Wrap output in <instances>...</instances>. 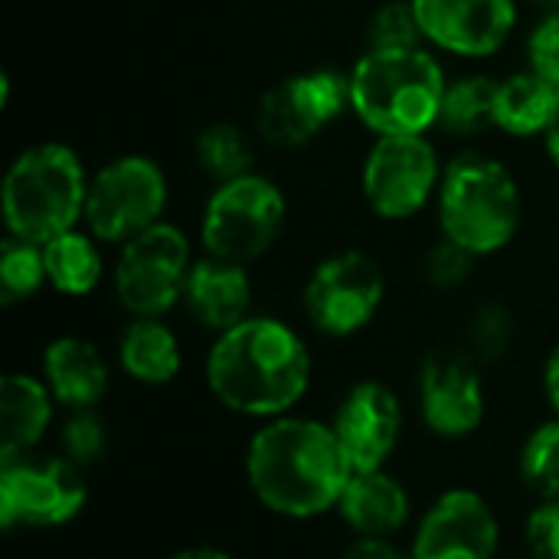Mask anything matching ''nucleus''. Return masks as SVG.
<instances>
[{
  "label": "nucleus",
  "instance_id": "aec40b11",
  "mask_svg": "<svg viewBox=\"0 0 559 559\" xmlns=\"http://www.w3.org/2000/svg\"><path fill=\"white\" fill-rule=\"evenodd\" d=\"M52 403L46 380L26 377V373H7L0 383V462H13L29 455L49 423H52Z\"/></svg>",
  "mask_w": 559,
  "mask_h": 559
},
{
  "label": "nucleus",
  "instance_id": "f704fd0d",
  "mask_svg": "<svg viewBox=\"0 0 559 559\" xmlns=\"http://www.w3.org/2000/svg\"><path fill=\"white\" fill-rule=\"evenodd\" d=\"M544 390H547V400L559 416V347L550 354V360L544 367Z\"/></svg>",
  "mask_w": 559,
  "mask_h": 559
},
{
  "label": "nucleus",
  "instance_id": "6ab92c4d",
  "mask_svg": "<svg viewBox=\"0 0 559 559\" xmlns=\"http://www.w3.org/2000/svg\"><path fill=\"white\" fill-rule=\"evenodd\" d=\"M337 511L360 537H393L409 521L413 501L396 475L386 468H370L350 475Z\"/></svg>",
  "mask_w": 559,
  "mask_h": 559
},
{
  "label": "nucleus",
  "instance_id": "473e14b6",
  "mask_svg": "<svg viewBox=\"0 0 559 559\" xmlns=\"http://www.w3.org/2000/svg\"><path fill=\"white\" fill-rule=\"evenodd\" d=\"M527 550L534 559H559V498L527 518Z\"/></svg>",
  "mask_w": 559,
  "mask_h": 559
},
{
  "label": "nucleus",
  "instance_id": "c85d7f7f",
  "mask_svg": "<svg viewBox=\"0 0 559 559\" xmlns=\"http://www.w3.org/2000/svg\"><path fill=\"white\" fill-rule=\"evenodd\" d=\"M105 452H108V429H105V423L92 409L72 413L69 423L62 426V455L72 465L88 468V465L102 462Z\"/></svg>",
  "mask_w": 559,
  "mask_h": 559
},
{
  "label": "nucleus",
  "instance_id": "cd10ccee",
  "mask_svg": "<svg viewBox=\"0 0 559 559\" xmlns=\"http://www.w3.org/2000/svg\"><path fill=\"white\" fill-rule=\"evenodd\" d=\"M423 39L426 36H423V26H419V16H416L413 0L409 3L390 0L367 23V43H370V49H419Z\"/></svg>",
  "mask_w": 559,
  "mask_h": 559
},
{
  "label": "nucleus",
  "instance_id": "bb28decb",
  "mask_svg": "<svg viewBox=\"0 0 559 559\" xmlns=\"http://www.w3.org/2000/svg\"><path fill=\"white\" fill-rule=\"evenodd\" d=\"M521 478L544 501L559 498V416L537 426L521 449Z\"/></svg>",
  "mask_w": 559,
  "mask_h": 559
},
{
  "label": "nucleus",
  "instance_id": "c9c22d12",
  "mask_svg": "<svg viewBox=\"0 0 559 559\" xmlns=\"http://www.w3.org/2000/svg\"><path fill=\"white\" fill-rule=\"evenodd\" d=\"M544 141H547V151H550V157H554V164H557V170H559V92H557V108H554V118H550V128H547Z\"/></svg>",
  "mask_w": 559,
  "mask_h": 559
},
{
  "label": "nucleus",
  "instance_id": "c756f323",
  "mask_svg": "<svg viewBox=\"0 0 559 559\" xmlns=\"http://www.w3.org/2000/svg\"><path fill=\"white\" fill-rule=\"evenodd\" d=\"M514 321L501 305H485L468 321V347L475 360H501L511 350Z\"/></svg>",
  "mask_w": 559,
  "mask_h": 559
},
{
  "label": "nucleus",
  "instance_id": "72a5a7b5",
  "mask_svg": "<svg viewBox=\"0 0 559 559\" xmlns=\"http://www.w3.org/2000/svg\"><path fill=\"white\" fill-rule=\"evenodd\" d=\"M341 559H413V554L409 550H400L386 537H360L357 544L347 547V554Z\"/></svg>",
  "mask_w": 559,
  "mask_h": 559
},
{
  "label": "nucleus",
  "instance_id": "ddd939ff",
  "mask_svg": "<svg viewBox=\"0 0 559 559\" xmlns=\"http://www.w3.org/2000/svg\"><path fill=\"white\" fill-rule=\"evenodd\" d=\"M501 527L491 504L468 488L445 491L423 514L413 547V559H495Z\"/></svg>",
  "mask_w": 559,
  "mask_h": 559
},
{
  "label": "nucleus",
  "instance_id": "f3484780",
  "mask_svg": "<svg viewBox=\"0 0 559 559\" xmlns=\"http://www.w3.org/2000/svg\"><path fill=\"white\" fill-rule=\"evenodd\" d=\"M183 301L190 308V314L223 334L236 324H242L252 308V282H249V272L246 265L239 262H226V259H216V255H206L200 262L190 265V275H187V288H183Z\"/></svg>",
  "mask_w": 559,
  "mask_h": 559
},
{
  "label": "nucleus",
  "instance_id": "1a4fd4ad",
  "mask_svg": "<svg viewBox=\"0 0 559 559\" xmlns=\"http://www.w3.org/2000/svg\"><path fill=\"white\" fill-rule=\"evenodd\" d=\"M88 488L82 468L62 459L0 462V527H62L82 514Z\"/></svg>",
  "mask_w": 559,
  "mask_h": 559
},
{
  "label": "nucleus",
  "instance_id": "7ed1b4c3",
  "mask_svg": "<svg viewBox=\"0 0 559 559\" xmlns=\"http://www.w3.org/2000/svg\"><path fill=\"white\" fill-rule=\"evenodd\" d=\"M350 108L377 134H426L439 124L445 72L432 52L367 49L350 75Z\"/></svg>",
  "mask_w": 559,
  "mask_h": 559
},
{
  "label": "nucleus",
  "instance_id": "f8f14e48",
  "mask_svg": "<svg viewBox=\"0 0 559 559\" xmlns=\"http://www.w3.org/2000/svg\"><path fill=\"white\" fill-rule=\"evenodd\" d=\"M344 108H350V82L334 69L295 72L272 85L259 102V131L275 147H305Z\"/></svg>",
  "mask_w": 559,
  "mask_h": 559
},
{
  "label": "nucleus",
  "instance_id": "e433bc0d",
  "mask_svg": "<svg viewBox=\"0 0 559 559\" xmlns=\"http://www.w3.org/2000/svg\"><path fill=\"white\" fill-rule=\"evenodd\" d=\"M170 559H233L229 554L216 550V547H187L180 554H174Z\"/></svg>",
  "mask_w": 559,
  "mask_h": 559
},
{
  "label": "nucleus",
  "instance_id": "4be33fe9",
  "mask_svg": "<svg viewBox=\"0 0 559 559\" xmlns=\"http://www.w3.org/2000/svg\"><path fill=\"white\" fill-rule=\"evenodd\" d=\"M557 92L547 79L531 72H514L498 85V105H495V124L511 138H534L547 134Z\"/></svg>",
  "mask_w": 559,
  "mask_h": 559
},
{
  "label": "nucleus",
  "instance_id": "6e6552de",
  "mask_svg": "<svg viewBox=\"0 0 559 559\" xmlns=\"http://www.w3.org/2000/svg\"><path fill=\"white\" fill-rule=\"evenodd\" d=\"M190 242L174 223H154L121 246L115 265V295L134 318L167 314L187 288Z\"/></svg>",
  "mask_w": 559,
  "mask_h": 559
},
{
  "label": "nucleus",
  "instance_id": "20e7f679",
  "mask_svg": "<svg viewBox=\"0 0 559 559\" xmlns=\"http://www.w3.org/2000/svg\"><path fill=\"white\" fill-rule=\"evenodd\" d=\"M88 177L69 144L46 141L26 147L3 177L7 233L36 246L75 229L85 216Z\"/></svg>",
  "mask_w": 559,
  "mask_h": 559
},
{
  "label": "nucleus",
  "instance_id": "2eb2a0df",
  "mask_svg": "<svg viewBox=\"0 0 559 559\" xmlns=\"http://www.w3.org/2000/svg\"><path fill=\"white\" fill-rule=\"evenodd\" d=\"M423 36L455 56L485 59L498 52L514 23V0H413Z\"/></svg>",
  "mask_w": 559,
  "mask_h": 559
},
{
  "label": "nucleus",
  "instance_id": "9d476101",
  "mask_svg": "<svg viewBox=\"0 0 559 559\" xmlns=\"http://www.w3.org/2000/svg\"><path fill=\"white\" fill-rule=\"evenodd\" d=\"M386 295L383 269L360 249L324 259L305 285V314L328 337H350L364 331Z\"/></svg>",
  "mask_w": 559,
  "mask_h": 559
},
{
  "label": "nucleus",
  "instance_id": "9b49d317",
  "mask_svg": "<svg viewBox=\"0 0 559 559\" xmlns=\"http://www.w3.org/2000/svg\"><path fill=\"white\" fill-rule=\"evenodd\" d=\"M360 183L377 216L409 219L439 193V154L426 134H383L364 160Z\"/></svg>",
  "mask_w": 559,
  "mask_h": 559
},
{
  "label": "nucleus",
  "instance_id": "dca6fc26",
  "mask_svg": "<svg viewBox=\"0 0 559 559\" xmlns=\"http://www.w3.org/2000/svg\"><path fill=\"white\" fill-rule=\"evenodd\" d=\"M331 429L354 472L386 468L403 436L400 396L377 380H364L344 396Z\"/></svg>",
  "mask_w": 559,
  "mask_h": 559
},
{
  "label": "nucleus",
  "instance_id": "f257e3e1",
  "mask_svg": "<svg viewBox=\"0 0 559 559\" xmlns=\"http://www.w3.org/2000/svg\"><path fill=\"white\" fill-rule=\"evenodd\" d=\"M354 475L331 426L298 416L269 419L246 449V481L255 501L288 521L337 511Z\"/></svg>",
  "mask_w": 559,
  "mask_h": 559
},
{
  "label": "nucleus",
  "instance_id": "7c9ffc66",
  "mask_svg": "<svg viewBox=\"0 0 559 559\" xmlns=\"http://www.w3.org/2000/svg\"><path fill=\"white\" fill-rule=\"evenodd\" d=\"M475 259H478V255H472L468 249L455 246L452 239H442V242L426 255V278H429L436 288H442V292L459 288V285H465V278L472 275Z\"/></svg>",
  "mask_w": 559,
  "mask_h": 559
},
{
  "label": "nucleus",
  "instance_id": "5701e85b",
  "mask_svg": "<svg viewBox=\"0 0 559 559\" xmlns=\"http://www.w3.org/2000/svg\"><path fill=\"white\" fill-rule=\"evenodd\" d=\"M98 239L92 233L69 229L43 246L46 259V278L59 295L82 298L92 295L102 282V252L95 246Z\"/></svg>",
  "mask_w": 559,
  "mask_h": 559
},
{
  "label": "nucleus",
  "instance_id": "a211bd4d",
  "mask_svg": "<svg viewBox=\"0 0 559 559\" xmlns=\"http://www.w3.org/2000/svg\"><path fill=\"white\" fill-rule=\"evenodd\" d=\"M43 380L59 406L95 409L108 393V364L85 337H56L43 350Z\"/></svg>",
  "mask_w": 559,
  "mask_h": 559
},
{
  "label": "nucleus",
  "instance_id": "f03ea898",
  "mask_svg": "<svg viewBox=\"0 0 559 559\" xmlns=\"http://www.w3.org/2000/svg\"><path fill=\"white\" fill-rule=\"evenodd\" d=\"M311 383L308 344L278 318H246L223 331L206 357L210 393L236 416H288Z\"/></svg>",
  "mask_w": 559,
  "mask_h": 559
},
{
  "label": "nucleus",
  "instance_id": "0eeeda50",
  "mask_svg": "<svg viewBox=\"0 0 559 559\" xmlns=\"http://www.w3.org/2000/svg\"><path fill=\"white\" fill-rule=\"evenodd\" d=\"M167 206V177L144 154H124L88 180L85 226L98 242L124 246L138 233L160 223Z\"/></svg>",
  "mask_w": 559,
  "mask_h": 559
},
{
  "label": "nucleus",
  "instance_id": "b1692460",
  "mask_svg": "<svg viewBox=\"0 0 559 559\" xmlns=\"http://www.w3.org/2000/svg\"><path fill=\"white\" fill-rule=\"evenodd\" d=\"M498 85L491 75H462L445 85L439 124L449 134H481L488 124H495V105H498Z\"/></svg>",
  "mask_w": 559,
  "mask_h": 559
},
{
  "label": "nucleus",
  "instance_id": "2f4dec72",
  "mask_svg": "<svg viewBox=\"0 0 559 559\" xmlns=\"http://www.w3.org/2000/svg\"><path fill=\"white\" fill-rule=\"evenodd\" d=\"M527 56H531V69L559 88V10L534 26L527 39Z\"/></svg>",
  "mask_w": 559,
  "mask_h": 559
},
{
  "label": "nucleus",
  "instance_id": "4468645a",
  "mask_svg": "<svg viewBox=\"0 0 559 559\" xmlns=\"http://www.w3.org/2000/svg\"><path fill=\"white\" fill-rule=\"evenodd\" d=\"M423 423L439 439H465L485 423V383L472 354L436 350L419 370Z\"/></svg>",
  "mask_w": 559,
  "mask_h": 559
},
{
  "label": "nucleus",
  "instance_id": "a878e982",
  "mask_svg": "<svg viewBox=\"0 0 559 559\" xmlns=\"http://www.w3.org/2000/svg\"><path fill=\"white\" fill-rule=\"evenodd\" d=\"M46 282L49 278H46L43 246L7 236L0 246V298H3V305L33 298Z\"/></svg>",
  "mask_w": 559,
  "mask_h": 559
},
{
  "label": "nucleus",
  "instance_id": "39448f33",
  "mask_svg": "<svg viewBox=\"0 0 559 559\" xmlns=\"http://www.w3.org/2000/svg\"><path fill=\"white\" fill-rule=\"evenodd\" d=\"M442 236L472 255L504 249L521 229V190L511 170L488 154H459L439 183Z\"/></svg>",
  "mask_w": 559,
  "mask_h": 559
},
{
  "label": "nucleus",
  "instance_id": "412c9836",
  "mask_svg": "<svg viewBox=\"0 0 559 559\" xmlns=\"http://www.w3.org/2000/svg\"><path fill=\"white\" fill-rule=\"evenodd\" d=\"M118 360L121 370L144 386H164L183 367L177 334L160 318H134L121 331Z\"/></svg>",
  "mask_w": 559,
  "mask_h": 559
},
{
  "label": "nucleus",
  "instance_id": "423d86ee",
  "mask_svg": "<svg viewBox=\"0 0 559 559\" xmlns=\"http://www.w3.org/2000/svg\"><path fill=\"white\" fill-rule=\"evenodd\" d=\"M285 197L269 177L246 174L226 180L210 193L203 206L200 242L206 255L246 265L275 246L285 226Z\"/></svg>",
  "mask_w": 559,
  "mask_h": 559
},
{
  "label": "nucleus",
  "instance_id": "393cba45",
  "mask_svg": "<svg viewBox=\"0 0 559 559\" xmlns=\"http://www.w3.org/2000/svg\"><path fill=\"white\" fill-rule=\"evenodd\" d=\"M197 164L219 183L252 174V144L242 128L216 121L197 138Z\"/></svg>",
  "mask_w": 559,
  "mask_h": 559
},
{
  "label": "nucleus",
  "instance_id": "4c0bfd02",
  "mask_svg": "<svg viewBox=\"0 0 559 559\" xmlns=\"http://www.w3.org/2000/svg\"><path fill=\"white\" fill-rule=\"evenodd\" d=\"M537 3H544V7H554V10H559V0H537Z\"/></svg>",
  "mask_w": 559,
  "mask_h": 559
}]
</instances>
